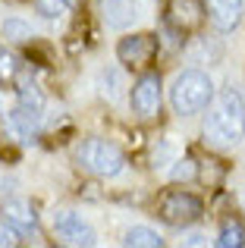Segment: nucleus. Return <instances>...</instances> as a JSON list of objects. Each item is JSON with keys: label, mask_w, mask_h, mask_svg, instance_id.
I'll return each instance as SVG.
<instances>
[{"label": "nucleus", "mask_w": 245, "mask_h": 248, "mask_svg": "<svg viewBox=\"0 0 245 248\" xmlns=\"http://www.w3.org/2000/svg\"><path fill=\"white\" fill-rule=\"evenodd\" d=\"M76 160L82 164V170L101 179H113L126 170V154L107 139H85L76 151Z\"/></svg>", "instance_id": "obj_3"}, {"label": "nucleus", "mask_w": 245, "mask_h": 248, "mask_svg": "<svg viewBox=\"0 0 245 248\" xmlns=\"http://www.w3.org/2000/svg\"><path fill=\"white\" fill-rule=\"evenodd\" d=\"M31 3L44 19H60L69 13V0H31Z\"/></svg>", "instance_id": "obj_17"}, {"label": "nucleus", "mask_w": 245, "mask_h": 248, "mask_svg": "<svg viewBox=\"0 0 245 248\" xmlns=\"http://www.w3.org/2000/svg\"><path fill=\"white\" fill-rule=\"evenodd\" d=\"M38 126H41V113L22 107V104L6 116V132H10L16 141H25V145L38 139Z\"/></svg>", "instance_id": "obj_11"}, {"label": "nucleus", "mask_w": 245, "mask_h": 248, "mask_svg": "<svg viewBox=\"0 0 245 248\" xmlns=\"http://www.w3.org/2000/svg\"><path fill=\"white\" fill-rule=\"evenodd\" d=\"M204 16L220 35H230L239 29L245 16V0H204Z\"/></svg>", "instance_id": "obj_8"}, {"label": "nucleus", "mask_w": 245, "mask_h": 248, "mask_svg": "<svg viewBox=\"0 0 245 248\" xmlns=\"http://www.w3.org/2000/svg\"><path fill=\"white\" fill-rule=\"evenodd\" d=\"M3 226H10L16 236H38V214L29 201H10L3 204Z\"/></svg>", "instance_id": "obj_10"}, {"label": "nucleus", "mask_w": 245, "mask_h": 248, "mask_svg": "<svg viewBox=\"0 0 245 248\" xmlns=\"http://www.w3.org/2000/svg\"><path fill=\"white\" fill-rule=\"evenodd\" d=\"M204 22V3L201 0H170L167 6V25H170L176 35H189V31L201 29Z\"/></svg>", "instance_id": "obj_7"}, {"label": "nucleus", "mask_w": 245, "mask_h": 248, "mask_svg": "<svg viewBox=\"0 0 245 248\" xmlns=\"http://www.w3.org/2000/svg\"><path fill=\"white\" fill-rule=\"evenodd\" d=\"M19 104L29 107V110H38V113L44 110V97H41V91H38L35 82H22L19 85Z\"/></svg>", "instance_id": "obj_16"}, {"label": "nucleus", "mask_w": 245, "mask_h": 248, "mask_svg": "<svg viewBox=\"0 0 245 248\" xmlns=\"http://www.w3.org/2000/svg\"><path fill=\"white\" fill-rule=\"evenodd\" d=\"M122 242L132 245V248H160L164 245V236L157 230H151V226H132Z\"/></svg>", "instance_id": "obj_13"}, {"label": "nucleus", "mask_w": 245, "mask_h": 248, "mask_svg": "<svg viewBox=\"0 0 245 248\" xmlns=\"http://www.w3.org/2000/svg\"><path fill=\"white\" fill-rule=\"evenodd\" d=\"M211 97H214V82H211V76L204 69H195V66L183 69L170 85V107L179 116L201 113L211 104Z\"/></svg>", "instance_id": "obj_2"}, {"label": "nucleus", "mask_w": 245, "mask_h": 248, "mask_svg": "<svg viewBox=\"0 0 245 248\" xmlns=\"http://www.w3.org/2000/svg\"><path fill=\"white\" fill-rule=\"evenodd\" d=\"M54 232L60 236V242H66V245H85V248L98 245V232H94L92 223L76 211H57L54 214Z\"/></svg>", "instance_id": "obj_6"}, {"label": "nucleus", "mask_w": 245, "mask_h": 248, "mask_svg": "<svg viewBox=\"0 0 245 248\" xmlns=\"http://www.w3.org/2000/svg\"><path fill=\"white\" fill-rule=\"evenodd\" d=\"M170 176H173V182L195 179V176H198V164H195L192 157H183V160H176V167L170 170Z\"/></svg>", "instance_id": "obj_18"}, {"label": "nucleus", "mask_w": 245, "mask_h": 248, "mask_svg": "<svg viewBox=\"0 0 245 248\" xmlns=\"http://www.w3.org/2000/svg\"><path fill=\"white\" fill-rule=\"evenodd\" d=\"M160 101H164V94H160V76L157 73H141L132 85V94H129V104H132L135 116H141V120L157 116Z\"/></svg>", "instance_id": "obj_5"}, {"label": "nucleus", "mask_w": 245, "mask_h": 248, "mask_svg": "<svg viewBox=\"0 0 245 248\" xmlns=\"http://www.w3.org/2000/svg\"><path fill=\"white\" fill-rule=\"evenodd\" d=\"M98 10L107 29H129L138 19V0H98Z\"/></svg>", "instance_id": "obj_12"}, {"label": "nucleus", "mask_w": 245, "mask_h": 248, "mask_svg": "<svg viewBox=\"0 0 245 248\" xmlns=\"http://www.w3.org/2000/svg\"><path fill=\"white\" fill-rule=\"evenodd\" d=\"M204 110V139L214 148H233L245 139V101L233 85L217 91Z\"/></svg>", "instance_id": "obj_1"}, {"label": "nucleus", "mask_w": 245, "mask_h": 248, "mask_svg": "<svg viewBox=\"0 0 245 248\" xmlns=\"http://www.w3.org/2000/svg\"><path fill=\"white\" fill-rule=\"evenodd\" d=\"M157 54V38L154 35H129L117 44V57L126 66H145Z\"/></svg>", "instance_id": "obj_9"}, {"label": "nucleus", "mask_w": 245, "mask_h": 248, "mask_svg": "<svg viewBox=\"0 0 245 248\" xmlns=\"http://www.w3.org/2000/svg\"><path fill=\"white\" fill-rule=\"evenodd\" d=\"M185 242H189V245H201V242H204V236H198V232H195V236H189Z\"/></svg>", "instance_id": "obj_21"}, {"label": "nucleus", "mask_w": 245, "mask_h": 248, "mask_svg": "<svg viewBox=\"0 0 245 248\" xmlns=\"http://www.w3.org/2000/svg\"><path fill=\"white\" fill-rule=\"evenodd\" d=\"M3 38H10V41H16V44H25V41L35 38V31H31V25H25L22 19H6Z\"/></svg>", "instance_id": "obj_15"}, {"label": "nucleus", "mask_w": 245, "mask_h": 248, "mask_svg": "<svg viewBox=\"0 0 245 248\" xmlns=\"http://www.w3.org/2000/svg\"><path fill=\"white\" fill-rule=\"evenodd\" d=\"M220 248H245V223L242 220H227L220 226V236H217Z\"/></svg>", "instance_id": "obj_14"}, {"label": "nucleus", "mask_w": 245, "mask_h": 248, "mask_svg": "<svg viewBox=\"0 0 245 248\" xmlns=\"http://www.w3.org/2000/svg\"><path fill=\"white\" fill-rule=\"evenodd\" d=\"M16 57L13 54H6L3 47H0V85H6V82H13L16 79Z\"/></svg>", "instance_id": "obj_19"}, {"label": "nucleus", "mask_w": 245, "mask_h": 248, "mask_svg": "<svg viewBox=\"0 0 245 248\" xmlns=\"http://www.w3.org/2000/svg\"><path fill=\"white\" fill-rule=\"evenodd\" d=\"M157 214H160V220H167L170 226H192V223L201 220L204 204H201L198 195L183 192V188H173V192H167L164 198H160Z\"/></svg>", "instance_id": "obj_4"}, {"label": "nucleus", "mask_w": 245, "mask_h": 248, "mask_svg": "<svg viewBox=\"0 0 245 248\" xmlns=\"http://www.w3.org/2000/svg\"><path fill=\"white\" fill-rule=\"evenodd\" d=\"M3 245H16V232H13L10 226H0V248Z\"/></svg>", "instance_id": "obj_20"}]
</instances>
